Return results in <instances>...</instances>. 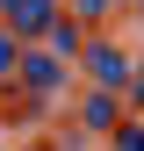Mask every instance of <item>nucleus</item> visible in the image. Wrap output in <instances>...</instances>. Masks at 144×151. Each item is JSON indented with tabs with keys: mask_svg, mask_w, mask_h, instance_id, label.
I'll list each match as a JSON object with an SVG mask.
<instances>
[{
	"mask_svg": "<svg viewBox=\"0 0 144 151\" xmlns=\"http://www.w3.org/2000/svg\"><path fill=\"white\" fill-rule=\"evenodd\" d=\"M115 151H144V129H137V122H122V129H115Z\"/></svg>",
	"mask_w": 144,
	"mask_h": 151,
	"instance_id": "obj_3",
	"label": "nucleus"
},
{
	"mask_svg": "<svg viewBox=\"0 0 144 151\" xmlns=\"http://www.w3.org/2000/svg\"><path fill=\"white\" fill-rule=\"evenodd\" d=\"M7 7H14V0H0V14H7Z\"/></svg>",
	"mask_w": 144,
	"mask_h": 151,
	"instance_id": "obj_5",
	"label": "nucleus"
},
{
	"mask_svg": "<svg viewBox=\"0 0 144 151\" xmlns=\"http://www.w3.org/2000/svg\"><path fill=\"white\" fill-rule=\"evenodd\" d=\"M22 79H29V93H58L65 86V58L58 50H22Z\"/></svg>",
	"mask_w": 144,
	"mask_h": 151,
	"instance_id": "obj_2",
	"label": "nucleus"
},
{
	"mask_svg": "<svg viewBox=\"0 0 144 151\" xmlns=\"http://www.w3.org/2000/svg\"><path fill=\"white\" fill-rule=\"evenodd\" d=\"M86 72L101 79V93H122V86H130V58H122L115 43H86Z\"/></svg>",
	"mask_w": 144,
	"mask_h": 151,
	"instance_id": "obj_1",
	"label": "nucleus"
},
{
	"mask_svg": "<svg viewBox=\"0 0 144 151\" xmlns=\"http://www.w3.org/2000/svg\"><path fill=\"white\" fill-rule=\"evenodd\" d=\"M72 7H79V14H86V22H94V14H101V7H108V0H72Z\"/></svg>",
	"mask_w": 144,
	"mask_h": 151,
	"instance_id": "obj_4",
	"label": "nucleus"
}]
</instances>
